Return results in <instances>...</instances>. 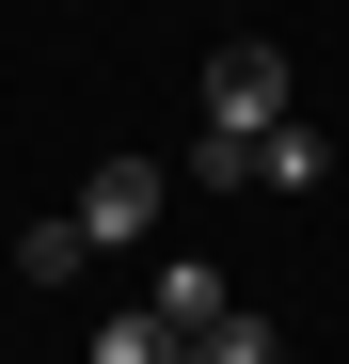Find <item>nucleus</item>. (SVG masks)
Here are the masks:
<instances>
[{
	"label": "nucleus",
	"mask_w": 349,
	"mask_h": 364,
	"mask_svg": "<svg viewBox=\"0 0 349 364\" xmlns=\"http://www.w3.org/2000/svg\"><path fill=\"white\" fill-rule=\"evenodd\" d=\"M80 269H95V237H80V206H64V222H32V237H16V285H80Z\"/></svg>",
	"instance_id": "6"
},
{
	"label": "nucleus",
	"mask_w": 349,
	"mask_h": 364,
	"mask_svg": "<svg viewBox=\"0 0 349 364\" xmlns=\"http://www.w3.org/2000/svg\"><path fill=\"white\" fill-rule=\"evenodd\" d=\"M159 206H174V174H159V159H95V174H80V237H95V254H143Z\"/></svg>",
	"instance_id": "2"
},
{
	"label": "nucleus",
	"mask_w": 349,
	"mask_h": 364,
	"mask_svg": "<svg viewBox=\"0 0 349 364\" xmlns=\"http://www.w3.org/2000/svg\"><path fill=\"white\" fill-rule=\"evenodd\" d=\"M80 364H191V333H174V317H143V301H127V317H95V348Z\"/></svg>",
	"instance_id": "5"
},
{
	"label": "nucleus",
	"mask_w": 349,
	"mask_h": 364,
	"mask_svg": "<svg viewBox=\"0 0 349 364\" xmlns=\"http://www.w3.org/2000/svg\"><path fill=\"white\" fill-rule=\"evenodd\" d=\"M222 301H239V269H222V254H159V269H143V317H174V333H207Z\"/></svg>",
	"instance_id": "3"
},
{
	"label": "nucleus",
	"mask_w": 349,
	"mask_h": 364,
	"mask_svg": "<svg viewBox=\"0 0 349 364\" xmlns=\"http://www.w3.org/2000/svg\"><path fill=\"white\" fill-rule=\"evenodd\" d=\"M270 111H302V95H286V48H270V32H222V48H207V127L254 143Z\"/></svg>",
	"instance_id": "1"
},
{
	"label": "nucleus",
	"mask_w": 349,
	"mask_h": 364,
	"mask_svg": "<svg viewBox=\"0 0 349 364\" xmlns=\"http://www.w3.org/2000/svg\"><path fill=\"white\" fill-rule=\"evenodd\" d=\"M191 364H286V333H270V317H254V301H222V317H207V333H191Z\"/></svg>",
	"instance_id": "7"
},
{
	"label": "nucleus",
	"mask_w": 349,
	"mask_h": 364,
	"mask_svg": "<svg viewBox=\"0 0 349 364\" xmlns=\"http://www.w3.org/2000/svg\"><path fill=\"white\" fill-rule=\"evenodd\" d=\"M318 174H333V127L318 111H270L254 127V191H318Z\"/></svg>",
	"instance_id": "4"
}]
</instances>
